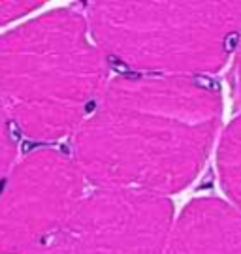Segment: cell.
<instances>
[{"label":"cell","instance_id":"obj_1","mask_svg":"<svg viewBox=\"0 0 241 254\" xmlns=\"http://www.w3.org/2000/svg\"><path fill=\"white\" fill-rule=\"evenodd\" d=\"M221 113V91L207 77L119 75L72 134L70 154L92 189L166 198L202 170Z\"/></svg>","mask_w":241,"mask_h":254},{"label":"cell","instance_id":"obj_2","mask_svg":"<svg viewBox=\"0 0 241 254\" xmlns=\"http://www.w3.org/2000/svg\"><path fill=\"white\" fill-rule=\"evenodd\" d=\"M107 85V59L78 9H55L0 36V104L40 143L74 134Z\"/></svg>","mask_w":241,"mask_h":254},{"label":"cell","instance_id":"obj_3","mask_svg":"<svg viewBox=\"0 0 241 254\" xmlns=\"http://www.w3.org/2000/svg\"><path fill=\"white\" fill-rule=\"evenodd\" d=\"M94 44L134 73L206 77L241 40V2H87Z\"/></svg>","mask_w":241,"mask_h":254},{"label":"cell","instance_id":"obj_4","mask_svg":"<svg viewBox=\"0 0 241 254\" xmlns=\"http://www.w3.org/2000/svg\"><path fill=\"white\" fill-rule=\"evenodd\" d=\"M171 222L173 209L164 196L92 189L25 254H162Z\"/></svg>","mask_w":241,"mask_h":254},{"label":"cell","instance_id":"obj_5","mask_svg":"<svg viewBox=\"0 0 241 254\" xmlns=\"http://www.w3.org/2000/svg\"><path fill=\"white\" fill-rule=\"evenodd\" d=\"M87 181L70 153L38 147L0 179V254H25L76 211Z\"/></svg>","mask_w":241,"mask_h":254},{"label":"cell","instance_id":"obj_6","mask_svg":"<svg viewBox=\"0 0 241 254\" xmlns=\"http://www.w3.org/2000/svg\"><path fill=\"white\" fill-rule=\"evenodd\" d=\"M162 254H241V215L217 198L190 201L171 222Z\"/></svg>","mask_w":241,"mask_h":254},{"label":"cell","instance_id":"obj_7","mask_svg":"<svg viewBox=\"0 0 241 254\" xmlns=\"http://www.w3.org/2000/svg\"><path fill=\"white\" fill-rule=\"evenodd\" d=\"M217 170L224 192L241 215V117L232 121L223 132L217 149Z\"/></svg>","mask_w":241,"mask_h":254},{"label":"cell","instance_id":"obj_8","mask_svg":"<svg viewBox=\"0 0 241 254\" xmlns=\"http://www.w3.org/2000/svg\"><path fill=\"white\" fill-rule=\"evenodd\" d=\"M15 130L11 127L8 113L0 104V179L6 175L9 166L15 160Z\"/></svg>","mask_w":241,"mask_h":254},{"label":"cell","instance_id":"obj_9","mask_svg":"<svg viewBox=\"0 0 241 254\" xmlns=\"http://www.w3.org/2000/svg\"><path fill=\"white\" fill-rule=\"evenodd\" d=\"M40 8V2H27V0H4L0 2V27L8 25L15 19L27 15L30 11Z\"/></svg>","mask_w":241,"mask_h":254},{"label":"cell","instance_id":"obj_10","mask_svg":"<svg viewBox=\"0 0 241 254\" xmlns=\"http://www.w3.org/2000/svg\"><path fill=\"white\" fill-rule=\"evenodd\" d=\"M238 59H236V89H238V94H240V98H241V40H240V44H238Z\"/></svg>","mask_w":241,"mask_h":254}]
</instances>
